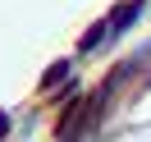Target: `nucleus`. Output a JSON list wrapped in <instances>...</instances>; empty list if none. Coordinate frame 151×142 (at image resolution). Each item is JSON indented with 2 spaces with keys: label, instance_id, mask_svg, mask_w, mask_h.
<instances>
[{
  "label": "nucleus",
  "instance_id": "nucleus-1",
  "mask_svg": "<svg viewBox=\"0 0 151 142\" xmlns=\"http://www.w3.org/2000/svg\"><path fill=\"white\" fill-rule=\"evenodd\" d=\"M64 74H69V64H50V74H46V87H55Z\"/></svg>",
  "mask_w": 151,
  "mask_h": 142
},
{
  "label": "nucleus",
  "instance_id": "nucleus-2",
  "mask_svg": "<svg viewBox=\"0 0 151 142\" xmlns=\"http://www.w3.org/2000/svg\"><path fill=\"white\" fill-rule=\"evenodd\" d=\"M5 128H9V119H5V115H0V133H5Z\"/></svg>",
  "mask_w": 151,
  "mask_h": 142
}]
</instances>
